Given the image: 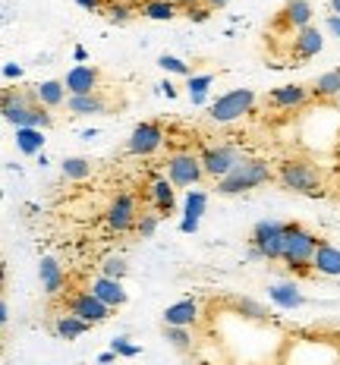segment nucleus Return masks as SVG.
<instances>
[{
    "instance_id": "nucleus-11",
    "label": "nucleus",
    "mask_w": 340,
    "mask_h": 365,
    "mask_svg": "<svg viewBox=\"0 0 340 365\" xmlns=\"http://www.w3.org/2000/svg\"><path fill=\"white\" fill-rule=\"evenodd\" d=\"M104 220H108V227H110V230H117V233L135 230V224H139V208H135V199L130 192H120L117 199L110 202Z\"/></svg>"
},
{
    "instance_id": "nucleus-46",
    "label": "nucleus",
    "mask_w": 340,
    "mask_h": 365,
    "mask_svg": "<svg viewBox=\"0 0 340 365\" xmlns=\"http://www.w3.org/2000/svg\"><path fill=\"white\" fill-rule=\"evenodd\" d=\"M205 4L211 6V10H224V6L230 4V0H205Z\"/></svg>"
},
{
    "instance_id": "nucleus-47",
    "label": "nucleus",
    "mask_w": 340,
    "mask_h": 365,
    "mask_svg": "<svg viewBox=\"0 0 340 365\" xmlns=\"http://www.w3.org/2000/svg\"><path fill=\"white\" fill-rule=\"evenodd\" d=\"M113 359H117V353H113V349H110V353H101V356H98V362H101V365H108V362H113Z\"/></svg>"
},
{
    "instance_id": "nucleus-45",
    "label": "nucleus",
    "mask_w": 340,
    "mask_h": 365,
    "mask_svg": "<svg viewBox=\"0 0 340 365\" xmlns=\"http://www.w3.org/2000/svg\"><path fill=\"white\" fill-rule=\"evenodd\" d=\"M158 88H161V91H164V95H168V98H177V88H173L170 82H161V86H158Z\"/></svg>"
},
{
    "instance_id": "nucleus-41",
    "label": "nucleus",
    "mask_w": 340,
    "mask_h": 365,
    "mask_svg": "<svg viewBox=\"0 0 340 365\" xmlns=\"http://www.w3.org/2000/svg\"><path fill=\"white\" fill-rule=\"evenodd\" d=\"M4 76H6V79H19V76H22V66H19V63H6V66H4Z\"/></svg>"
},
{
    "instance_id": "nucleus-28",
    "label": "nucleus",
    "mask_w": 340,
    "mask_h": 365,
    "mask_svg": "<svg viewBox=\"0 0 340 365\" xmlns=\"http://www.w3.org/2000/svg\"><path fill=\"white\" fill-rule=\"evenodd\" d=\"M88 331H92V324L82 322V318H76V315H70V312H63V315L57 318V324H54V334L60 340H79L82 334H88Z\"/></svg>"
},
{
    "instance_id": "nucleus-40",
    "label": "nucleus",
    "mask_w": 340,
    "mask_h": 365,
    "mask_svg": "<svg viewBox=\"0 0 340 365\" xmlns=\"http://www.w3.org/2000/svg\"><path fill=\"white\" fill-rule=\"evenodd\" d=\"M324 29H328L334 38H340V16H328L324 19Z\"/></svg>"
},
{
    "instance_id": "nucleus-6",
    "label": "nucleus",
    "mask_w": 340,
    "mask_h": 365,
    "mask_svg": "<svg viewBox=\"0 0 340 365\" xmlns=\"http://www.w3.org/2000/svg\"><path fill=\"white\" fill-rule=\"evenodd\" d=\"M202 177H205V167H202V158L192 155V151H177V155L168 158V180L180 189H192L199 186Z\"/></svg>"
},
{
    "instance_id": "nucleus-9",
    "label": "nucleus",
    "mask_w": 340,
    "mask_h": 365,
    "mask_svg": "<svg viewBox=\"0 0 340 365\" xmlns=\"http://www.w3.org/2000/svg\"><path fill=\"white\" fill-rule=\"evenodd\" d=\"M66 312L76 318H82V322H88L95 328V324H104L108 318L113 315V309L110 306H104L101 299L92 293V290H79V293H73L70 299H66Z\"/></svg>"
},
{
    "instance_id": "nucleus-14",
    "label": "nucleus",
    "mask_w": 340,
    "mask_h": 365,
    "mask_svg": "<svg viewBox=\"0 0 340 365\" xmlns=\"http://www.w3.org/2000/svg\"><path fill=\"white\" fill-rule=\"evenodd\" d=\"M199 302L195 299H180V302H173V306L164 309V315H161V322L168 324V328H195L199 324Z\"/></svg>"
},
{
    "instance_id": "nucleus-23",
    "label": "nucleus",
    "mask_w": 340,
    "mask_h": 365,
    "mask_svg": "<svg viewBox=\"0 0 340 365\" xmlns=\"http://www.w3.org/2000/svg\"><path fill=\"white\" fill-rule=\"evenodd\" d=\"M268 299L274 302L277 309H287V312L306 306V296L297 290V284H274V287H268Z\"/></svg>"
},
{
    "instance_id": "nucleus-5",
    "label": "nucleus",
    "mask_w": 340,
    "mask_h": 365,
    "mask_svg": "<svg viewBox=\"0 0 340 365\" xmlns=\"http://www.w3.org/2000/svg\"><path fill=\"white\" fill-rule=\"evenodd\" d=\"M255 104H259L255 88H233V91H227V95L211 101L208 117L215 120V123H233V120H243L246 113H252Z\"/></svg>"
},
{
    "instance_id": "nucleus-39",
    "label": "nucleus",
    "mask_w": 340,
    "mask_h": 365,
    "mask_svg": "<svg viewBox=\"0 0 340 365\" xmlns=\"http://www.w3.org/2000/svg\"><path fill=\"white\" fill-rule=\"evenodd\" d=\"M110 349H113V353H117V356H123V359H133V356H139V353H142V349L135 346V344H130V340H126V337L110 340Z\"/></svg>"
},
{
    "instance_id": "nucleus-26",
    "label": "nucleus",
    "mask_w": 340,
    "mask_h": 365,
    "mask_svg": "<svg viewBox=\"0 0 340 365\" xmlns=\"http://www.w3.org/2000/svg\"><path fill=\"white\" fill-rule=\"evenodd\" d=\"M10 126H16V129H22V126H29V129H51V126H54V113H51L48 108H41V104H32V108L22 110Z\"/></svg>"
},
{
    "instance_id": "nucleus-31",
    "label": "nucleus",
    "mask_w": 340,
    "mask_h": 365,
    "mask_svg": "<svg viewBox=\"0 0 340 365\" xmlns=\"http://www.w3.org/2000/svg\"><path fill=\"white\" fill-rule=\"evenodd\" d=\"M60 170H63L66 180H86L88 173H92V161H88V158H66V161L60 164Z\"/></svg>"
},
{
    "instance_id": "nucleus-42",
    "label": "nucleus",
    "mask_w": 340,
    "mask_h": 365,
    "mask_svg": "<svg viewBox=\"0 0 340 365\" xmlns=\"http://www.w3.org/2000/svg\"><path fill=\"white\" fill-rule=\"evenodd\" d=\"M76 4H79L82 10H88V13H98V10H101V0H76Z\"/></svg>"
},
{
    "instance_id": "nucleus-18",
    "label": "nucleus",
    "mask_w": 340,
    "mask_h": 365,
    "mask_svg": "<svg viewBox=\"0 0 340 365\" xmlns=\"http://www.w3.org/2000/svg\"><path fill=\"white\" fill-rule=\"evenodd\" d=\"M35 101L32 88H4V101H0V110H4V120L6 123H13V120L19 117L22 110H29Z\"/></svg>"
},
{
    "instance_id": "nucleus-1",
    "label": "nucleus",
    "mask_w": 340,
    "mask_h": 365,
    "mask_svg": "<svg viewBox=\"0 0 340 365\" xmlns=\"http://www.w3.org/2000/svg\"><path fill=\"white\" fill-rule=\"evenodd\" d=\"M271 180H274V170H271V164L264 158H243L224 180L215 182V189L217 195H243L249 189H259Z\"/></svg>"
},
{
    "instance_id": "nucleus-35",
    "label": "nucleus",
    "mask_w": 340,
    "mask_h": 365,
    "mask_svg": "<svg viewBox=\"0 0 340 365\" xmlns=\"http://www.w3.org/2000/svg\"><path fill=\"white\" fill-rule=\"evenodd\" d=\"M158 224H161V215H158V211H145V215H139L135 233H139L142 240H151L158 233Z\"/></svg>"
},
{
    "instance_id": "nucleus-43",
    "label": "nucleus",
    "mask_w": 340,
    "mask_h": 365,
    "mask_svg": "<svg viewBox=\"0 0 340 365\" xmlns=\"http://www.w3.org/2000/svg\"><path fill=\"white\" fill-rule=\"evenodd\" d=\"M73 60H79V63H86V60H88V54H86V48H82V44H76V48H73Z\"/></svg>"
},
{
    "instance_id": "nucleus-4",
    "label": "nucleus",
    "mask_w": 340,
    "mask_h": 365,
    "mask_svg": "<svg viewBox=\"0 0 340 365\" xmlns=\"http://www.w3.org/2000/svg\"><path fill=\"white\" fill-rule=\"evenodd\" d=\"M277 182H281L287 192L312 195V199H319V195L324 192L321 189V173L315 170L309 161H287V164H281V170H277Z\"/></svg>"
},
{
    "instance_id": "nucleus-25",
    "label": "nucleus",
    "mask_w": 340,
    "mask_h": 365,
    "mask_svg": "<svg viewBox=\"0 0 340 365\" xmlns=\"http://www.w3.org/2000/svg\"><path fill=\"white\" fill-rule=\"evenodd\" d=\"M151 202H155V211L161 217L173 211V205H177V195H173V182L168 177H155V182H151Z\"/></svg>"
},
{
    "instance_id": "nucleus-24",
    "label": "nucleus",
    "mask_w": 340,
    "mask_h": 365,
    "mask_svg": "<svg viewBox=\"0 0 340 365\" xmlns=\"http://www.w3.org/2000/svg\"><path fill=\"white\" fill-rule=\"evenodd\" d=\"M139 13L145 19H155V22H170L183 13V4H177V0H145Z\"/></svg>"
},
{
    "instance_id": "nucleus-29",
    "label": "nucleus",
    "mask_w": 340,
    "mask_h": 365,
    "mask_svg": "<svg viewBox=\"0 0 340 365\" xmlns=\"http://www.w3.org/2000/svg\"><path fill=\"white\" fill-rule=\"evenodd\" d=\"M211 86H215V73H192L189 76V86H186L189 101H192L195 108H202V104L208 101V88Z\"/></svg>"
},
{
    "instance_id": "nucleus-34",
    "label": "nucleus",
    "mask_w": 340,
    "mask_h": 365,
    "mask_svg": "<svg viewBox=\"0 0 340 365\" xmlns=\"http://www.w3.org/2000/svg\"><path fill=\"white\" fill-rule=\"evenodd\" d=\"M158 66H161L164 73H173V76H192V66H189L183 57H173V54H161L158 57Z\"/></svg>"
},
{
    "instance_id": "nucleus-19",
    "label": "nucleus",
    "mask_w": 340,
    "mask_h": 365,
    "mask_svg": "<svg viewBox=\"0 0 340 365\" xmlns=\"http://www.w3.org/2000/svg\"><path fill=\"white\" fill-rule=\"evenodd\" d=\"M312 16H315V10L309 0H287L284 10H281V22L290 29V32H299V29L312 26Z\"/></svg>"
},
{
    "instance_id": "nucleus-27",
    "label": "nucleus",
    "mask_w": 340,
    "mask_h": 365,
    "mask_svg": "<svg viewBox=\"0 0 340 365\" xmlns=\"http://www.w3.org/2000/svg\"><path fill=\"white\" fill-rule=\"evenodd\" d=\"M309 88H312V98H319V101H334V98H340V66L321 73Z\"/></svg>"
},
{
    "instance_id": "nucleus-33",
    "label": "nucleus",
    "mask_w": 340,
    "mask_h": 365,
    "mask_svg": "<svg viewBox=\"0 0 340 365\" xmlns=\"http://www.w3.org/2000/svg\"><path fill=\"white\" fill-rule=\"evenodd\" d=\"M211 13H215V10H211L205 0H186V4H183V16L189 22H208Z\"/></svg>"
},
{
    "instance_id": "nucleus-30",
    "label": "nucleus",
    "mask_w": 340,
    "mask_h": 365,
    "mask_svg": "<svg viewBox=\"0 0 340 365\" xmlns=\"http://www.w3.org/2000/svg\"><path fill=\"white\" fill-rule=\"evenodd\" d=\"M16 148L22 155H41L44 151V129H16Z\"/></svg>"
},
{
    "instance_id": "nucleus-8",
    "label": "nucleus",
    "mask_w": 340,
    "mask_h": 365,
    "mask_svg": "<svg viewBox=\"0 0 340 365\" xmlns=\"http://www.w3.org/2000/svg\"><path fill=\"white\" fill-rule=\"evenodd\" d=\"M161 145H164V126L155 123V120H142V123H135L130 139H126V151L135 155V158L155 155Z\"/></svg>"
},
{
    "instance_id": "nucleus-32",
    "label": "nucleus",
    "mask_w": 340,
    "mask_h": 365,
    "mask_svg": "<svg viewBox=\"0 0 340 365\" xmlns=\"http://www.w3.org/2000/svg\"><path fill=\"white\" fill-rule=\"evenodd\" d=\"M101 274L104 277H110V280H123L126 274H130V264H126L123 255H108L101 262Z\"/></svg>"
},
{
    "instance_id": "nucleus-15",
    "label": "nucleus",
    "mask_w": 340,
    "mask_h": 365,
    "mask_svg": "<svg viewBox=\"0 0 340 365\" xmlns=\"http://www.w3.org/2000/svg\"><path fill=\"white\" fill-rule=\"evenodd\" d=\"M88 290H92L98 299L104 302V306H110V309H120V306H126V290H123V280H110V277H104V274H98V277L88 284Z\"/></svg>"
},
{
    "instance_id": "nucleus-16",
    "label": "nucleus",
    "mask_w": 340,
    "mask_h": 365,
    "mask_svg": "<svg viewBox=\"0 0 340 365\" xmlns=\"http://www.w3.org/2000/svg\"><path fill=\"white\" fill-rule=\"evenodd\" d=\"M208 208V195L202 189H189L186 192V202H183V220H180V230L183 233H195L199 230V220Z\"/></svg>"
},
{
    "instance_id": "nucleus-22",
    "label": "nucleus",
    "mask_w": 340,
    "mask_h": 365,
    "mask_svg": "<svg viewBox=\"0 0 340 365\" xmlns=\"http://www.w3.org/2000/svg\"><path fill=\"white\" fill-rule=\"evenodd\" d=\"M312 271L324 274V277H340V249L331 246V242H321L312 258Z\"/></svg>"
},
{
    "instance_id": "nucleus-12",
    "label": "nucleus",
    "mask_w": 340,
    "mask_h": 365,
    "mask_svg": "<svg viewBox=\"0 0 340 365\" xmlns=\"http://www.w3.org/2000/svg\"><path fill=\"white\" fill-rule=\"evenodd\" d=\"M324 48V38L315 26H306L299 32H293V41H290V57L293 60H312L319 57Z\"/></svg>"
},
{
    "instance_id": "nucleus-7",
    "label": "nucleus",
    "mask_w": 340,
    "mask_h": 365,
    "mask_svg": "<svg viewBox=\"0 0 340 365\" xmlns=\"http://www.w3.org/2000/svg\"><path fill=\"white\" fill-rule=\"evenodd\" d=\"M199 158H202V167H205V177H211L217 182V180H224L239 161H243L246 155L237 145H205L199 151Z\"/></svg>"
},
{
    "instance_id": "nucleus-20",
    "label": "nucleus",
    "mask_w": 340,
    "mask_h": 365,
    "mask_svg": "<svg viewBox=\"0 0 340 365\" xmlns=\"http://www.w3.org/2000/svg\"><path fill=\"white\" fill-rule=\"evenodd\" d=\"M38 280H41V290L48 293V296H57L60 290H63L66 274H63V268H60L57 258L44 255L41 262H38Z\"/></svg>"
},
{
    "instance_id": "nucleus-17",
    "label": "nucleus",
    "mask_w": 340,
    "mask_h": 365,
    "mask_svg": "<svg viewBox=\"0 0 340 365\" xmlns=\"http://www.w3.org/2000/svg\"><path fill=\"white\" fill-rule=\"evenodd\" d=\"M32 95H35V101L41 104V108L54 110V108H66L70 91H66L63 79H44V82H38V86H32Z\"/></svg>"
},
{
    "instance_id": "nucleus-3",
    "label": "nucleus",
    "mask_w": 340,
    "mask_h": 365,
    "mask_svg": "<svg viewBox=\"0 0 340 365\" xmlns=\"http://www.w3.org/2000/svg\"><path fill=\"white\" fill-rule=\"evenodd\" d=\"M319 246H321V240L315 237L312 230H306L302 224L290 220V224H287V246H284L281 262H287L290 271L306 274L309 268H312V258H315V252H319Z\"/></svg>"
},
{
    "instance_id": "nucleus-10",
    "label": "nucleus",
    "mask_w": 340,
    "mask_h": 365,
    "mask_svg": "<svg viewBox=\"0 0 340 365\" xmlns=\"http://www.w3.org/2000/svg\"><path fill=\"white\" fill-rule=\"evenodd\" d=\"M309 101H312V88L297 86V82H290V86H277L264 95V104L274 108V110H299V108H306Z\"/></svg>"
},
{
    "instance_id": "nucleus-37",
    "label": "nucleus",
    "mask_w": 340,
    "mask_h": 365,
    "mask_svg": "<svg viewBox=\"0 0 340 365\" xmlns=\"http://www.w3.org/2000/svg\"><path fill=\"white\" fill-rule=\"evenodd\" d=\"M164 337H168L177 349H183V353L192 349V334H189V328H168V324H164Z\"/></svg>"
},
{
    "instance_id": "nucleus-13",
    "label": "nucleus",
    "mask_w": 340,
    "mask_h": 365,
    "mask_svg": "<svg viewBox=\"0 0 340 365\" xmlns=\"http://www.w3.org/2000/svg\"><path fill=\"white\" fill-rule=\"evenodd\" d=\"M98 82H101V73L98 66H88V63H76L70 73H66L63 86L70 95H95L98 91Z\"/></svg>"
},
{
    "instance_id": "nucleus-2",
    "label": "nucleus",
    "mask_w": 340,
    "mask_h": 365,
    "mask_svg": "<svg viewBox=\"0 0 340 365\" xmlns=\"http://www.w3.org/2000/svg\"><path fill=\"white\" fill-rule=\"evenodd\" d=\"M287 246V224L274 217H264L252 227V237H249V262H277L284 258Z\"/></svg>"
},
{
    "instance_id": "nucleus-21",
    "label": "nucleus",
    "mask_w": 340,
    "mask_h": 365,
    "mask_svg": "<svg viewBox=\"0 0 340 365\" xmlns=\"http://www.w3.org/2000/svg\"><path fill=\"white\" fill-rule=\"evenodd\" d=\"M66 110L73 113V117H95V113H104L108 110V101H104L101 95H70L66 98Z\"/></svg>"
},
{
    "instance_id": "nucleus-36",
    "label": "nucleus",
    "mask_w": 340,
    "mask_h": 365,
    "mask_svg": "<svg viewBox=\"0 0 340 365\" xmlns=\"http://www.w3.org/2000/svg\"><path fill=\"white\" fill-rule=\"evenodd\" d=\"M133 16H135V10H133L130 4H123V0H113V4L108 6V19L117 22V26H126Z\"/></svg>"
},
{
    "instance_id": "nucleus-44",
    "label": "nucleus",
    "mask_w": 340,
    "mask_h": 365,
    "mask_svg": "<svg viewBox=\"0 0 340 365\" xmlns=\"http://www.w3.org/2000/svg\"><path fill=\"white\" fill-rule=\"evenodd\" d=\"M10 322V306H6V299L0 302V324H6Z\"/></svg>"
},
{
    "instance_id": "nucleus-38",
    "label": "nucleus",
    "mask_w": 340,
    "mask_h": 365,
    "mask_svg": "<svg viewBox=\"0 0 340 365\" xmlns=\"http://www.w3.org/2000/svg\"><path fill=\"white\" fill-rule=\"evenodd\" d=\"M237 312L246 318H255V322H268L264 306H259V302H252V299H237Z\"/></svg>"
},
{
    "instance_id": "nucleus-48",
    "label": "nucleus",
    "mask_w": 340,
    "mask_h": 365,
    "mask_svg": "<svg viewBox=\"0 0 340 365\" xmlns=\"http://www.w3.org/2000/svg\"><path fill=\"white\" fill-rule=\"evenodd\" d=\"M331 16H340V0H331Z\"/></svg>"
}]
</instances>
